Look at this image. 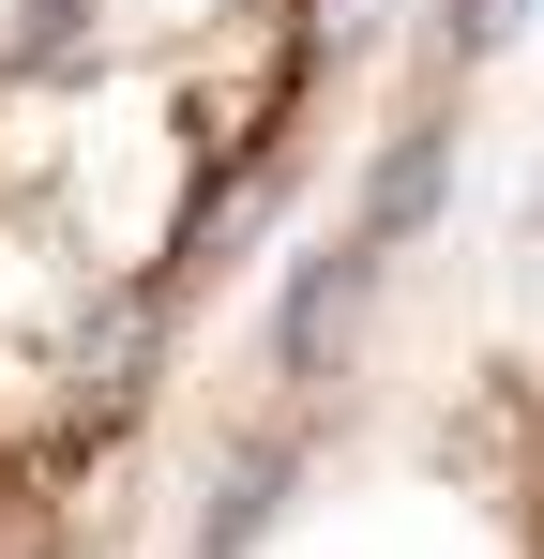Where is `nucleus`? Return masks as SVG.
<instances>
[{
  "mask_svg": "<svg viewBox=\"0 0 544 559\" xmlns=\"http://www.w3.org/2000/svg\"><path fill=\"white\" fill-rule=\"evenodd\" d=\"M333 0H0V559H106L272 212Z\"/></svg>",
  "mask_w": 544,
  "mask_h": 559,
  "instance_id": "f257e3e1",
  "label": "nucleus"
}]
</instances>
